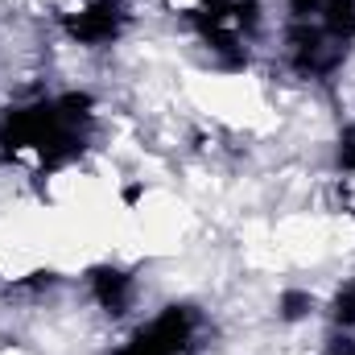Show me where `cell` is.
Listing matches in <instances>:
<instances>
[{
  "instance_id": "5",
  "label": "cell",
  "mask_w": 355,
  "mask_h": 355,
  "mask_svg": "<svg viewBox=\"0 0 355 355\" xmlns=\"http://www.w3.org/2000/svg\"><path fill=\"white\" fill-rule=\"evenodd\" d=\"M62 25L83 46H112L128 25V0H71Z\"/></svg>"
},
{
  "instance_id": "2",
  "label": "cell",
  "mask_w": 355,
  "mask_h": 355,
  "mask_svg": "<svg viewBox=\"0 0 355 355\" xmlns=\"http://www.w3.org/2000/svg\"><path fill=\"white\" fill-rule=\"evenodd\" d=\"M355 42V0H289L285 54L297 75L322 79L343 67Z\"/></svg>"
},
{
  "instance_id": "7",
  "label": "cell",
  "mask_w": 355,
  "mask_h": 355,
  "mask_svg": "<svg viewBox=\"0 0 355 355\" xmlns=\"http://www.w3.org/2000/svg\"><path fill=\"white\" fill-rule=\"evenodd\" d=\"M335 322L339 327H355V277L343 281V289L335 297Z\"/></svg>"
},
{
  "instance_id": "3",
  "label": "cell",
  "mask_w": 355,
  "mask_h": 355,
  "mask_svg": "<svg viewBox=\"0 0 355 355\" xmlns=\"http://www.w3.org/2000/svg\"><path fill=\"white\" fill-rule=\"evenodd\" d=\"M194 25L211 50L240 58L261 25V0H198Z\"/></svg>"
},
{
  "instance_id": "1",
  "label": "cell",
  "mask_w": 355,
  "mask_h": 355,
  "mask_svg": "<svg viewBox=\"0 0 355 355\" xmlns=\"http://www.w3.org/2000/svg\"><path fill=\"white\" fill-rule=\"evenodd\" d=\"M91 132V103L83 95H58L37 99L4 116L0 124V149L33 170H54L71 162Z\"/></svg>"
},
{
  "instance_id": "6",
  "label": "cell",
  "mask_w": 355,
  "mask_h": 355,
  "mask_svg": "<svg viewBox=\"0 0 355 355\" xmlns=\"http://www.w3.org/2000/svg\"><path fill=\"white\" fill-rule=\"evenodd\" d=\"M95 293H99V302H103L112 314H120V310L128 306V277H120V272H99V277H95Z\"/></svg>"
},
{
  "instance_id": "4",
  "label": "cell",
  "mask_w": 355,
  "mask_h": 355,
  "mask_svg": "<svg viewBox=\"0 0 355 355\" xmlns=\"http://www.w3.org/2000/svg\"><path fill=\"white\" fill-rule=\"evenodd\" d=\"M198 335V318L186 306H170L162 310L149 327H141L116 355H190Z\"/></svg>"
}]
</instances>
